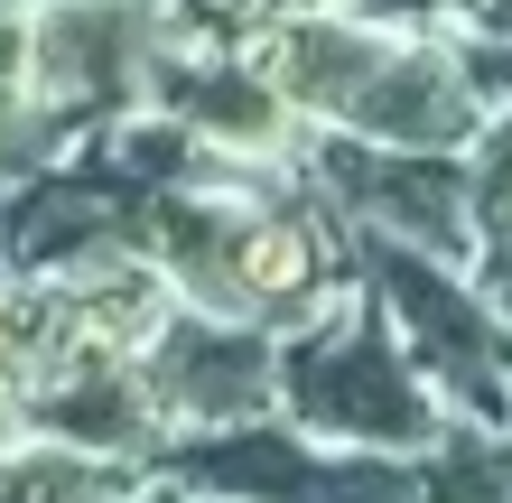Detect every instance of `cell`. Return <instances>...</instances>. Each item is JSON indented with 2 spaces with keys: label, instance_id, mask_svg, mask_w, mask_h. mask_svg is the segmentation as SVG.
<instances>
[{
  "label": "cell",
  "instance_id": "cell-1",
  "mask_svg": "<svg viewBox=\"0 0 512 503\" xmlns=\"http://www.w3.org/2000/svg\"><path fill=\"white\" fill-rule=\"evenodd\" d=\"M233 271H243L252 299H289V289L317 271V252H308V233H298V224H261V233H243Z\"/></svg>",
  "mask_w": 512,
  "mask_h": 503
},
{
  "label": "cell",
  "instance_id": "cell-2",
  "mask_svg": "<svg viewBox=\"0 0 512 503\" xmlns=\"http://www.w3.org/2000/svg\"><path fill=\"white\" fill-rule=\"evenodd\" d=\"M485 215L512 224V131H503V150H494V168H485Z\"/></svg>",
  "mask_w": 512,
  "mask_h": 503
}]
</instances>
